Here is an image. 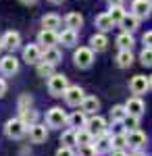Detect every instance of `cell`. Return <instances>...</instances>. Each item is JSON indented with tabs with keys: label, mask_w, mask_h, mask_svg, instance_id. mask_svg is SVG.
Wrapping results in <instances>:
<instances>
[{
	"label": "cell",
	"mask_w": 152,
	"mask_h": 156,
	"mask_svg": "<svg viewBox=\"0 0 152 156\" xmlns=\"http://www.w3.org/2000/svg\"><path fill=\"white\" fill-rule=\"evenodd\" d=\"M67 87H69V81H67V77L63 73H54L52 77H48V92H50V96H54V98L65 96Z\"/></svg>",
	"instance_id": "cell-1"
},
{
	"label": "cell",
	"mask_w": 152,
	"mask_h": 156,
	"mask_svg": "<svg viewBox=\"0 0 152 156\" xmlns=\"http://www.w3.org/2000/svg\"><path fill=\"white\" fill-rule=\"evenodd\" d=\"M27 131H29V127H27L21 119H9L4 123V133H6V137H11V140H21Z\"/></svg>",
	"instance_id": "cell-2"
},
{
	"label": "cell",
	"mask_w": 152,
	"mask_h": 156,
	"mask_svg": "<svg viewBox=\"0 0 152 156\" xmlns=\"http://www.w3.org/2000/svg\"><path fill=\"white\" fill-rule=\"evenodd\" d=\"M46 125L52 129H63L67 125V112L60 106H52L46 112Z\"/></svg>",
	"instance_id": "cell-3"
},
{
	"label": "cell",
	"mask_w": 152,
	"mask_h": 156,
	"mask_svg": "<svg viewBox=\"0 0 152 156\" xmlns=\"http://www.w3.org/2000/svg\"><path fill=\"white\" fill-rule=\"evenodd\" d=\"M73 60H75V65H77L79 69H88V67H92V62H94V50L92 48H79V50H75Z\"/></svg>",
	"instance_id": "cell-4"
},
{
	"label": "cell",
	"mask_w": 152,
	"mask_h": 156,
	"mask_svg": "<svg viewBox=\"0 0 152 156\" xmlns=\"http://www.w3.org/2000/svg\"><path fill=\"white\" fill-rule=\"evenodd\" d=\"M94 146H96V152L98 154H104L113 150V135L108 131H102L98 135H94Z\"/></svg>",
	"instance_id": "cell-5"
},
{
	"label": "cell",
	"mask_w": 152,
	"mask_h": 156,
	"mask_svg": "<svg viewBox=\"0 0 152 156\" xmlns=\"http://www.w3.org/2000/svg\"><path fill=\"white\" fill-rule=\"evenodd\" d=\"M129 90H131V94H136V96L146 94V92L150 90V81H148V77H144V75H133L131 81H129Z\"/></svg>",
	"instance_id": "cell-6"
},
{
	"label": "cell",
	"mask_w": 152,
	"mask_h": 156,
	"mask_svg": "<svg viewBox=\"0 0 152 156\" xmlns=\"http://www.w3.org/2000/svg\"><path fill=\"white\" fill-rule=\"evenodd\" d=\"M83 98H85V94H83V90L79 85H69L67 92H65V102L69 106H79Z\"/></svg>",
	"instance_id": "cell-7"
},
{
	"label": "cell",
	"mask_w": 152,
	"mask_h": 156,
	"mask_svg": "<svg viewBox=\"0 0 152 156\" xmlns=\"http://www.w3.org/2000/svg\"><path fill=\"white\" fill-rule=\"evenodd\" d=\"M17 71H19V60L15 58L13 54L2 56V58H0V73H2V75L11 77V75H15Z\"/></svg>",
	"instance_id": "cell-8"
},
{
	"label": "cell",
	"mask_w": 152,
	"mask_h": 156,
	"mask_svg": "<svg viewBox=\"0 0 152 156\" xmlns=\"http://www.w3.org/2000/svg\"><path fill=\"white\" fill-rule=\"evenodd\" d=\"M29 142H31V144H44V142H46L48 140V129H46V125H38V123H35V125H31V127H29Z\"/></svg>",
	"instance_id": "cell-9"
},
{
	"label": "cell",
	"mask_w": 152,
	"mask_h": 156,
	"mask_svg": "<svg viewBox=\"0 0 152 156\" xmlns=\"http://www.w3.org/2000/svg\"><path fill=\"white\" fill-rule=\"evenodd\" d=\"M125 108H127V115L140 119L142 115H144V110H146V104L142 102L140 96H133V98H129L127 102H125Z\"/></svg>",
	"instance_id": "cell-10"
},
{
	"label": "cell",
	"mask_w": 152,
	"mask_h": 156,
	"mask_svg": "<svg viewBox=\"0 0 152 156\" xmlns=\"http://www.w3.org/2000/svg\"><path fill=\"white\" fill-rule=\"evenodd\" d=\"M23 60L27 65H38L40 60H42V50L38 44H29V46H25L23 48Z\"/></svg>",
	"instance_id": "cell-11"
},
{
	"label": "cell",
	"mask_w": 152,
	"mask_h": 156,
	"mask_svg": "<svg viewBox=\"0 0 152 156\" xmlns=\"http://www.w3.org/2000/svg\"><path fill=\"white\" fill-rule=\"evenodd\" d=\"M127 133V146H131L133 150H140L142 146L146 144V133L140 131V129H131V131H125Z\"/></svg>",
	"instance_id": "cell-12"
},
{
	"label": "cell",
	"mask_w": 152,
	"mask_h": 156,
	"mask_svg": "<svg viewBox=\"0 0 152 156\" xmlns=\"http://www.w3.org/2000/svg\"><path fill=\"white\" fill-rule=\"evenodd\" d=\"M56 42H59V34H56L54 29H42V31L38 34V44H42V46H46V48H52Z\"/></svg>",
	"instance_id": "cell-13"
},
{
	"label": "cell",
	"mask_w": 152,
	"mask_h": 156,
	"mask_svg": "<svg viewBox=\"0 0 152 156\" xmlns=\"http://www.w3.org/2000/svg\"><path fill=\"white\" fill-rule=\"evenodd\" d=\"M150 0H133V4H131V11L133 15L138 17V19H146L148 15H150Z\"/></svg>",
	"instance_id": "cell-14"
},
{
	"label": "cell",
	"mask_w": 152,
	"mask_h": 156,
	"mask_svg": "<svg viewBox=\"0 0 152 156\" xmlns=\"http://www.w3.org/2000/svg\"><path fill=\"white\" fill-rule=\"evenodd\" d=\"M2 46L6 50H17L19 46H21V36L17 34V31H6L4 34V37H2Z\"/></svg>",
	"instance_id": "cell-15"
},
{
	"label": "cell",
	"mask_w": 152,
	"mask_h": 156,
	"mask_svg": "<svg viewBox=\"0 0 152 156\" xmlns=\"http://www.w3.org/2000/svg\"><path fill=\"white\" fill-rule=\"evenodd\" d=\"M85 127L90 129V131L94 133V135H98V133L106 131V121L100 117V115H94L92 119H88V123H85Z\"/></svg>",
	"instance_id": "cell-16"
},
{
	"label": "cell",
	"mask_w": 152,
	"mask_h": 156,
	"mask_svg": "<svg viewBox=\"0 0 152 156\" xmlns=\"http://www.w3.org/2000/svg\"><path fill=\"white\" fill-rule=\"evenodd\" d=\"M85 123H88V119H85L83 110H77V112H73V115L67 117V125L71 129H81V127H85Z\"/></svg>",
	"instance_id": "cell-17"
},
{
	"label": "cell",
	"mask_w": 152,
	"mask_h": 156,
	"mask_svg": "<svg viewBox=\"0 0 152 156\" xmlns=\"http://www.w3.org/2000/svg\"><path fill=\"white\" fill-rule=\"evenodd\" d=\"M79 106H81V110L85 112V115H96V110L100 108V100H98L96 96H85Z\"/></svg>",
	"instance_id": "cell-18"
},
{
	"label": "cell",
	"mask_w": 152,
	"mask_h": 156,
	"mask_svg": "<svg viewBox=\"0 0 152 156\" xmlns=\"http://www.w3.org/2000/svg\"><path fill=\"white\" fill-rule=\"evenodd\" d=\"M75 142H77V146H90V144H94V133L88 127L75 129Z\"/></svg>",
	"instance_id": "cell-19"
},
{
	"label": "cell",
	"mask_w": 152,
	"mask_h": 156,
	"mask_svg": "<svg viewBox=\"0 0 152 156\" xmlns=\"http://www.w3.org/2000/svg\"><path fill=\"white\" fill-rule=\"evenodd\" d=\"M59 42L63 44V46H67V48H71V46H75L77 44V31L75 29H63L59 34Z\"/></svg>",
	"instance_id": "cell-20"
},
{
	"label": "cell",
	"mask_w": 152,
	"mask_h": 156,
	"mask_svg": "<svg viewBox=\"0 0 152 156\" xmlns=\"http://www.w3.org/2000/svg\"><path fill=\"white\" fill-rule=\"evenodd\" d=\"M117 65H119V67H123V69H127V67L133 65V54H131V50H127V48H121V50H119Z\"/></svg>",
	"instance_id": "cell-21"
},
{
	"label": "cell",
	"mask_w": 152,
	"mask_h": 156,
	"mask_svg": "<svg viewBox=\"0 0 152 156\" xmlns=\"http://www.w3.org/2000/svg\"><path fill=\"white\" fill-rule=\"evenodd\" d=\"M94 23H96V27L100 29V31H108V29H113V19L108 17V12H100L96 19H94Z\"/></svg>",
	"instance_id": "cell-22"
},
{
	"label": "cell",
	"mask_w": 152,
	"mask_h": 156,
	"mask_svg": "<svg viewBox=\"0 0 152 156\" xmlns=\"http://www.w3.org/2000/svg\"><path fill=\"white\" fill-rule=\"evenodd\" d=\"M90 44H92V50H96V52H104L106 46H108V40H106L104 34H94L92 40H90Z\"/></svg>",
	"instance_id": "cell-23"
},
{
	"label": "cell",
	"mask_w": 152,
	"mask_h": 156,
	"mask_svg": "<svg viewBox=\"0 0 152 156\" xmlns=\"http://www.w3.org/2000/svg\"><path fill=\"white\" fill-rule=\"evenodd\" d=\"M65 25H67L69 29H75V31H77V29L83 25V17L79 15V12H69V15L65 17Z\"/></svg>",
	"instance_id": "cell-24"
},
{
	"label": "cell",
	"mask_w": 152,
	"mask_h": 156,
	"mask_svg": "<svg viewBox=\"0 0 152 156\" xmlns=\"http://www.w3.org/2000/svg\"><path fill=\"white\" fill-rule=\"evenodd\" d=\"M42 60H46V62H50V65L56 67V65L60 62V52L54 48V46H52V48H46L44 52H42Z\"/></svg>",
	"instance_id": "cell-25"
},
{
	"label": "cell",
	"mask_w": 152,
	"mask_h": 156,
	"mask_svg": "<svg viewBox=\"0 0 152 156\" xmlns=\"http://www.w3.org/2000/svg\"><path fill=\"white\" fill-rule=\"evenodd\" d=\"M121 25L125 27V31H129V34H131V31H136V29H138V25H140V19H138V17L131 12V15H125V17H123Z\"/></svg>",
	"instance_id": "cell-26"
},
{
	"label": "cell",
	"mask_w": 152,
	"mask_h": 156,
	"mask_svg": "<svg viewBox=\"0 0 152 156\" xmlns=\"http://www.w3.org/2000/svg\"><path fill=\"white\" fill-rule=\"evenodd\" d=\"M42 25H44V29H54L56 31V27H60V17L59 15H44Z\"/></svg>",
	"instance_id": "cell-27"
},
{
	"label": "cell",
	"mask_w": 152,
	"mask_h": 156,
	"mask_svg": "<svg viewBox=\"0 0 152 156\" xmlns=\"http://www.w3.org/2000/svg\"><path fill=\"white\" fill-rule=\"evenodd\" d=\"M125 15H127V12L123 9V4H115V6H110V11H108V17L113 19V23H121Z\"/></svg>",
	"instance_id": "cell-28"
},
{
	"label": "cell",
	"mask_w": 152,
	"mask_h": 156,
	"mask_svg": "<svg viewBox=\"0 0 152 156\" xmlns=\"http://www.w3.org/2000/svg\"><path fill=\"white\" fill-rule=\"evenodd\" d=\"M125 117H127V108H125V104H117V106H113V110H110V119H113V121L123 123Z\"/></svg>",
	"instance_id": "cell-29"
},
{
	"label": "cell",
	"mask_w": 152,
	"mask_h": 156,
	"mask_svg": "<svg viewBox=\"0 0 152 156\" xmlns=\"http://www.w3.org/2000/svg\"><path fill=\"white\" fill-rule=\"evenodd\" d=\"M19 119L23 121L27 127H31V125H35V121H38V112H35L34 108H25V110H21V117Z\"/></svg>",
	"instance_id": "cell-30"
},
{
	"label": "cell",
	"mask_w": 152,
	"mask_h": 156,
	"mask_svg": "<svg viewBox=\"0 0 152 156\" xmlns=\"http://www.w3.org/2000/svg\"><path fill=\"white\" fill-rule=\"evenodd\" d=\"M117 46H119V48H127V50H131V46H133V36H131L129 31H123V34H119V37H117Z\"/></svg>",
	"instance_id": "cell-31"
},
{
	"label": "cell",
	"mask_w": 152,
	"mask_h": 156,
	"mask_svg": "<svg viewBox=\"0 0 152 156\" xmlns=\"http://www.w3.org/2000/svg\"><path fill=\"white\" fill-rule=\"evenodd\" d=\"M38 75L40 77H52L54 75V65H50L46 60H40L38 62Z\"/></svg>",
	"instance_id": "cell-32"
},
{
	"label": "cell",
	"mask_w": 152,
	"mask_h": 156,
	"mask_svg": "<svg viewBox=\"0 0 152 156\" xmlns=\"http://www.w3.org/2000/svg\"><path fill=\"white\" fill-rule=\"evenodd\" d=\"M60 144L63 146H77V142H75V129H67V131L60 135Z\"/></svg>",
	"instance_id": "cell-33"
},
{
	"label": "cell",
	"mask_w": 152,
	"mask_h": 156,
	"mask_svg": "<svg viewBox=\"0 0 152 156\" xmlns=\"http://www.w3.org/2000/svg\"><path fill=\"white\" fill-rule=\"evenodd\" d=\"M140 60H142L144 67H152V48L146 46V48L142 50V52H140Z\"/></svg>",
	"instance_id": "cell-34"
},
{
	"label": "cell",
	"mask_w": 152,
	"mask_h": 156,
	"mask_svg": "<svg viewBox=\"0 0 152 156\" xmlns=\"http://www.w3.org/2000/svg\"><path fill=\"white\" fill-rule=\"evenodd\" d=\"M125 146H127V133L113 135V148H125Z\"/></svg>",
	"instance_id": "cell-35"
},
{
	"label": "cell",
	"mask_w": 152,
	"mask_h": 156,
	"mask_svg": "<svg viewBox=\"0 0 152 156\" xmlns=\"http://www.w3.org/2000/svg\"><path fill=\"white\" fill-rule=\"evenodd\" d=\"M31 104H34V98L29 96V94H23V96L19 98V112L25 110V108H31Z\"/></svg>",
	"instance_id": "cell-36"
},
{
	"label": "cell",
	"mask_w": 152,
	"mask_h": 156,
	"mask_svg": "<svg viewBox=\"0 0 152 156\" xmlns=\"http://www.w3.org/2000/svg\"><path fill=\"white\" fill-rule=\"evenodd\" d=\"M79 156H98L96 146H94V144H90V146H79Z\"/></svg>",
	"instance_id": "cell-37"
},
{
	"label": "cell",
	"mask_w": 152,
	"mask_h": 156,
	"mask_svg": "<svg viewBox=\"0 0 152 156\" xmlns=\"http://www.w3.org/2000/svg\"><path fill=\"white\" fill-rule=\"evenodd\" d=\"M138 123H140V119H138V117H131V115H127L125 121H123V125H125L127 129H138Z\"/></svg>",
	"instance_id": "cell-38"
},
{
	"label": "cell",
	"mask_w": 152,
	"mask_h": 156,
	"mask_svg": "<svg viewBox=\"0 0 152 156\" xmlns=\"http://www.w3.org/2000/svg\"><path fill=\"white\" fill-rule=\"evenodd\" d=\"M56 156H75V152H73L71 146H60L59 150H56Z\"/></svg>",
	"instance_id": "cell-39"
},
{
	"label": "cell",
	"mask_w": 152,
	"mask_h": 156,
	"mask_svg": "<svg viewBox=\"0 0 152 156\" xmlns=\"http://www.w3.org/2000/svg\"><path fill=\"white\" fill-rule=\"evenodd\" d=\"M142 42H144L148 48H152V31H146V34H144V37H142Z\"/></svg>",
	"instance_id": "cell-40"
},
{
	"label": "cell",
	"mask_w": 152,
	"mask_h": 156,
	"mask_svg": "<svg viewBox=\"0 0 152 156\" xmlns=\"http://www.w3.org/2000/svg\"><path fill=\"white\" fill-rule=\"evenodd\" d=\"M110 156H127V152H125L123 148H113V150H110Z\"/></svg>",
	"instance_id": "cell-41"
},
{
	"label": "cell",
	"mask_w": 152,
	"mask_h": 156,
	"mask_svg": "<svg viewBox=\"0 0 152 156\" xmlns=\"http://www.w3.org/2000/svg\"><path fill=\"white\" fill-rule=\"evenodd\" d=\"M4 94H6V81H4V79L0 77V98L4 96Z\"/></svg>",
	"instance_id": "cell-42"
},
{
	"label": "cell",
	"mask_w": 152,
	"mask_h": 156,
	"mask_svg": "<svg viewBox=\"0 0 152 156\" xmlns=\"http://www.w3.org/2000/svg\"><path fill=\"white\" fill-rule=\"evenodd\" d=\"M108 4H110V6H115V4H123V0H108Z\"/></svg>",
	"instance_id": "cell-43"
},
{
	"label": "cell",
	"mask_w": 152,
	"mask_h": 156,
	"mask_svg": "<svg viewBox=\"0 0 152 156\" xmlns=\"http://www.w3.org/2000/svg\"><path fill=\"white\" fill-rule=\"evenodd\" d=\"M131 156H146V154L142 152V148H140V150H133V154H131Z\"/></svg>",
	"instance_id": "cell-44"
},
{
	"label": "cell",
	"mask_w": 152,
	"mask_h": 156,
	"mask_svg": "<svg viewBox=\"0 0 152 156\" xmlns=\"http://www.w3.org/2000/svg\"><path fill=\"white\" fill-rule=\"evenodd\" d=\"M21 2H23V4H35L38 0H21Z\"/></svg>",
	"instance_id": "cell-45"
},
{
	"label": "cell",
	"mask_w": 152,
	"mask_h": 156,
	"mask_svg": "<svg viewBox=\"0 0 152 156\" xmlns=\"http://www.w3.org/2000/svg\"><path fill=\"white\" fill-rule=\"evenodd\" d=\"M48 2H52V4H63L65 0H48Z\"/></svg>",
	"instance_id": "cell-46"
},
{
	"label": "cell",
	"mask_w": 152,
	"mask_h": 156,
	"mask_svg": "<svg viewBox=\"0 0 152 156\" xmlns=\"http://www.w3.org/2000/svg\"><path fill=\"white\" fill-rule=\"evenodd\" d=\"M148 81H150V90H152V77H148Z\"/></svg>",
	"instance_id": "cell-47"
},
{
	"label": "cell",
	"mask_w": 152,
	"mask_h": 156,
	"mask_svg": "<svg viewBox=\"0 0 152 156\" xmlns=\"http://www.w3.org/2000/svg\"><path fill=\"white\" fill-rule=\"evenodd\" d=\"M2 48H4V46H2V40H0V52H2Z\"/></svg>",
	"instance_id": "cell-48"
},
{
	"label": "cell",
	"mask_w": 152,
	"mask_h": 156,
	"mask_svg": "<svg viewBox=\"0 0 152 156\" xmlns=\"http://www.w3.org/2000/svg\"><path fill=\"white\" fill-rule=\"evenodd\" d=\"M150 4H152V0H150Z\"/></svg>",
	"instance_id": "cell-49"
}]
</instances>
